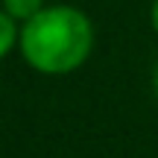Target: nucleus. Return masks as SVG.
I'll list each match as a JSON object with an SVG mask.
<instances>
[{
    "instance_id": "f257e3e1",
    "label": "nucleus",
    "mask_w": 158,
    "mask_h": 158,
    "mask_svg": "<svg viewBox=\"0 0 158 158\" xmlns=\"http://www.w3.org/2000/svg\"><path fill=\"white\" fill-rule=\"evenodd\" d=\"M21 56L32 70L62 76L82 68L94 47V27L76 6H44L35 18L21 23Z\"/></svg>"
},
{
    "instance_id": "f03ea898",
    "label": "nucleus",
    "mask_w": 158,
    "mask_h": 158,
    "mask_svg": "<svg viewBox=\"0 0 158 158\" xmlns=\"http://www.w3.org/2000/svg\"><path fill=\"white\" fill-rule=\"evenodd\" d=\"M0 9L12 15L18 23H27L29 18H35L44 9V0H0Z\"/></svg>"
},
{
    "instance_id": "7ed1b4c3",
    "label": "nucleus",
    "mask_w": 158,
    "mask_h": 158,
    "mask_svg": "<svg viewBox=\"0 0 158 158\" xmlns=\"http://www.w3.org/2000/svg\"><path fill=\"white\" fill-rule=\"evenodd\" d=\"M18 41H21V29H18V21L0 9V59H3V56H9V53L18 47Z\"/></svg>"
},
{
    "instance_id": "20e7f679",
    "label": "nucleus",
    "mask_w": 158,
    "mask_h": 158,
    "mask_svg": "<svg viewBox=\"0 0 158 158\" xmlns=\"http://www.w3.org/2000/svg\"><path fill=\"white\" fill-rule=\"evenodd\" d=\"M149 21H152V29L158 32V0L152 3V12H149Z\"/></svg>"
},
{
    "instance_id": "39448f33",
    "label": "nucleus",
    "mask_w": 158,
    "mask_h": 158,
    "mask_svg": "<svg viewBox=\"0 0 158 158\" xmlns=\"http://www.w3.org/2000/svg\"><path fill=\"white\" fill-rule=\"evenodd\" d=\"M152 88H155V97H158V64H155V73H152Z\"/></svg>"
}]
</instances>
